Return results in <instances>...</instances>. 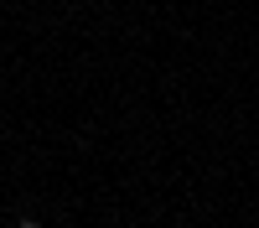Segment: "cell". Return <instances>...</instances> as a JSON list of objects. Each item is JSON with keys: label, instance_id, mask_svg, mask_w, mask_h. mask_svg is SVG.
<instances>
[{"label": "cell", "instance_id": "cell-1", "mask_svg": "<svg viewBox=\"0 0 259 228\" xmlns=\"http://www.w3.org/2000/svg\"><path fill=\"white\" fill-rule=\"evenodd\" d=\"M16 228H41V223L36 218H16Z\"/></svg>", "mask_w": 259, "mask_h": 228}]
</instances>
